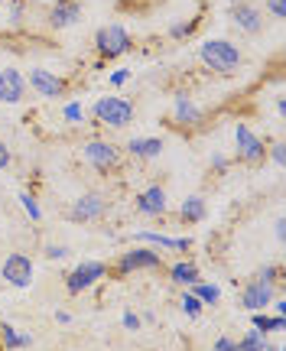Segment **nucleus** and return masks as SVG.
Listing matches in <instances>:
<instances>
[{
    "instance_id": "f257e3e1",
    "label": "nucleus",
    "mask_w": 286,
    "mask_h": 351,
    "mask_svg": "<svg viewBox=\"0 0 286 351\" xmlns=\"http://www.w3.org/2000/svg\"><path fill=\"white\" fill-rule=\"evenodd\" d=\"M199 56H202V62L208 65L212 72H218V75H231L237 65H241V49H237L235 43H228V39H208V43H202Z\"/></svg>"
},
{
    "instance_id": "f03ea898",
    "label": "nucleus",
    "mask_w": 286,
    "mask_h": 351,
    "mask_svg": "<svg viewBox=\"0 0 286 351\" xmlns=\"http://www.w3.org/2000/svg\"><path fill=\"white\" fill-rule=\"evenodd\" d=\"M95 46H98V52L104 59H117V56L130 52L134 39H130V33H127L124 26L111 23V26H101L98 33H95Z\"/></svg>"
},
{
    "instance_id": "7ed1b4c3",
    "label": "nucleus",
    "mask_w": 286,
    "mask_h": 351,
    "mask_svg": "<svg viewBox=\"0 0 286 351\" xmlns=\"http://www.w3.org/2000/svg\"><path fill=\"white\" fill-rule=\"evenodd\" d=\"M95 117L108 127H127L134 121V104L127 98H101L95 104Z\"/></svg>"
},
{
    "instance_id": "20e7f679",
    "label": "nucleus",
    "mask_w": 286,
    "mask_h": 351,
    "mask_svg": "<svg viewBox=\"0 0 286 351\" xmlns=\"http://www.w3.org/2000/svg\"><path fill=\"white\" fill-rule=\"evenodd\" d=\"M82 153H85V160L98 173H114L121 166V150L114 143H108V140H88L85 147H82Z\"/></svg>"
},
{
    "instance_id": "39448f33",
    "label": "nucleus",
    "mask_w": 286,
    "mask_h": 351,
    "mask_svg": "<svg viewBox=\"0 0 286 351\" xmlns=\"http://www.w3.org/2000/svg\"><path fill=\"white\" fill-rule=\"evenodd\" d=\"M163 267V254L160 251H147V247H134L117 257V274L127 276V274H137V270H160Z\"/></svg>"
},
{
    "instance_id": "423d86ee",
    "label": "nucleus",
    "mask_w": 286,
    "mask_h": 351,
    "mask_svg": "<svg viewBox=\"0 0 286 351\" xmlns=\"http://www.w3.org/2000/svg\"><path fill=\"white\" fill-rule=\"evenodd\" d=\"M104 274H108V267H104V263L85 261V263H78L72 274H69L65 287H69V293H82V289H91V287H95V283H98Z\"/></svg>"
},
{
    "instance_id": "0eeeda50",
    "label": "nucleus",
    "mask_w": 286,
    "mask_h": 351,
    "mask_svg": "<svg viewBox=\"0 0 286 351\" xmlns=\"http://www.w3.org/2000/svg\"><path fill=\"white\" fill-rule=\"evenodd\" d=\"M3 280L16 289H26L33 283V263L26 254H10L7 261H3Z\"/></svg>"
},
{
    "instance_id": "6e6552de",
    "label": "nucleus",
    "mask_w": 286,
    "mask_h": 351,
    "mask_svg": "<svg viewBox=\"0 0 286 351\" xmlns=\"http://www.w3.org/2000/svg\"><path fill=\"white\" fill-rule=\"evenodd\" d=\"M29 88L39 91L43 98H62L65 78H59L56 72H46V69H33V72H29Z\"/></svg>"
},
{
    "instance_id": "1a4fd4ad",
    "label": "nucleus",
    "mask_w": 286,
    "mask_h": 351,
    "mask_svg": "<svg viewBox=\"0 0 286 351\" xmlns=\"http://www.w3.org/2000/svg\"><path fill=\"white\" fill-rule=\"evenodd\" d=\"M104 208H108V202L101 199L98 192H88V195H82V199L69 208V218H72V221H95V218L104 215Z\"/></svg>"
},
{
    "instance_id": "9d476101",
    "label": "nucleus",
    "mask_w": 286,
    "mask_h": 351,
    "mask_svg": "<svg viewBox=\"0 0 286 351\" xmlns=\"http://www.w3.org/2000/svg\"><path fill=\"white\" fill-rule=\"evenodd\" d=\"M270 300H274V283H263V280L248 283L244 293H241V306L250 309V313H261L263 306H270Z\"/></svg>"
},
{
    "instance_id": "9b49d317",
    "label": "nucleus",
    "mask_w": 286,
    "mask_h": 351,
    "mask_svg": "<svg viewBox=\"0 0 286 351\" xmlns=\"http://www.w3.org/2000/svg\"><path fill=\"white\" fill-rule=\"evenodd\" d=\"M235 140H237V153H241V160H248V163L263 160V153H267V150H263V143L257 140V134H254L248 124H237Z\"/></svg>"
},
{
    "instance_id": "f8f14e48",
    "label": "nucleus",
    "mask_w": 286,
    "mask_h": 351,
    "mask_svg": "<svg viewBox=\"0 0 286 351\" xmlns=\"http://www.w3.org/2000/svg\"><path fill=\"white\" fill-rule=\"evenodd\" d=\"M26 95V78L16 69H3L0 72V101L3 104H16Z\"/></svg>"
},
{
    "instance_id": "ddd939ff",
    "label": "nucleus",
    "mask_w": 286,
    "mask_h": 351,
    "mask_svg": "<svg viewBox=\"0 0 286 351\" xmlns=\"http://www.w3.org/2000/svg\"><path fill=\"white\" fill-rule=\"evenodd\" d=\"M137 212L147 215V218H160L166 212V192L160 186H150L137 195Z\"/></svg>"
},
{
    "instance_id": "4468645a",
    "label": "nucleus",
    "mask_w": 286,
    "mask_h": 351,
    "mask_svg": "<svg viewBox=\"0 0 286 351\" xmlns=\"http://www.w3.org/2000/svg\"><path fill=\"white\" fill-rule=\"evenodd\" d=\"M78 16H82V7H78L75 0H59L49 13V23L56 26V29H65V26H72Z\"/></svg>"
},
{
    "instance_id": "2eb2a0df",
    "label": "nucleus",
    "mask_w": 286,
    "mask_h": 351,
    "mask_svg": "<svg viewBox=\"0 0 286 351\" xmlns=\"http://www.w3.org/2000/svg\"><path fill=\"white\" fill-rule=\"evenodd\" d=\"M173 117H176V124H182V127H199L202 124V111L186 98V95H176Z\"/></svg>"
},
{
    "instance_id": "dca6fc26",
    "label": "nucleus",
    "mask_w": 286,
    "mask_h": 351,
    "mask_svg": "<svg viewBox=\"0 0 286 351\" xmlns=\"http://www.w3.org/2000/svg\"><path fill=\"white\" fill-rule=\"evenodd\" d=\"M235 23L244 29V33H261V26H263V20H261V10L257 7H250V3H235Z\"/></svg>"
},
{
    "instance_id": "f3484780",
    "label": "nucleus",
    "mask_w": 286,
    "mask_h": 351,
    "mask_svg": "<svg viewBox=\"0 0 286 351\" xmlns=\"http://www.w3.org/2000/svg\"><path fill=\"white\" fill-rule=\"evenodd\" d=\"M169 280H173L176 287H192V283H199V267L195 263H176V267H169Z\"/></svg>"
},
{
    "instance_id": "a211bd4d",
    "label": "nucleus",
    "mask_w": 286,
    "mask_h": 351,
    "mask_svg": "<svg viewBox=\"0 0 286 351\" xmlns=\"http://www.w3.org/2000/svg\"><path fill=\"white\" fill-rule=\"evenodd\" d=\"M137 238L156 244V247H163V251H189V238H163V234H153V231H143V234H137Z\"/></svg>"
},
{
    "instance_id": "6ab92c4d",
    "label": "nucleus",
    "mask_w": 286,
    "mask_h": 351,
    "mask_svg": "<svg viewBox=\"0 0 286 351\" xmlns=\"http://www.w3.org/2000/svg\"><path fill=\"white\" fill-rule=\"evenodd\" d=\"M127 150L134 153V156H140V160H150V156H160L163 140H156V137H150V140H130V143H127Z\"/></svg>"
},
{
    "instance_id": "aec40b11",
    "label": "nucleus",
    "mask_w": 286,
    "mask_h": 351,
    "mask_svg": "<svg viewBox=\"0 0 286 351\" xmlns=\"http://www.w3.org/2000/svg\"><path fill=\"white\" fill-rule=\"evenodd\" d=\"M179 215H182V221H189V225H195V221H202V218H205V202H202L199 195H192V199L182 202V208H179Z\"/></svg>"
},
{
    "instance_id": "412c9836",
    "label": "nucleus",
    "mask_w": 286,
    "mask_h": 351,
    "mask_svg": "<svg viewBox=\"0 0 286 351\" xmlns=\"http://www.w3.org/2000/svg\"><path fill=\"white\" fill-rule=\"evenodd\" d=\"M0 335H3V345H7V348H26V345H33V339H29V335H16V328L10 326V322H3V326H0Z\"/></svg>"
},
{
    "instance_id": "4be33fe9",
    "label": "nucleus",
    "mask_w": 286,
    "mask_h": 351,
    "mask_svg": "<svg viewBox=\"0 0 286 351\" xmlns=\"http://www.w3.org/2000/svg\"><path fill=\"white\" fill-rule=\"evenodd\" d=\"M254 328H257V332H263V335H267L270 328H274V332H283V328H286V319H283V315L270 319V315H263V313H254Z\"/></svg>"
},
{
    "instance_id": "5701e85b",
    "label": "nucleus",
    "mask_w": 286,
    "mask_h": 351,
    "mask_svg": "<svg viewBox=\"0 0 286 351\" xmlns=\"http://www.w3.org/2000/svg\"><path fill=\"white\" fill-rule=\"evenodd\" d=\"M237 348H241V351H267V339H263V332L250 328L248 335L237 341Z\"/></svg>"
},
{
    "instance_id": "b1692460",
    "label": "nucleus",
    "mask_w": 286,
    "mask_h": 351,
    "mask_svg": "<svg viewBox=\"0 0 286 351\" xmlns=\"http://www.w3.org/2000/svg\"><path fill=\"white\" fill-rule=\"evenodd\" d=\"M192 287H195V293H192V296H199L202 302H208V306H212V302H218V296H222V289L215 287H208V283H205V287H199V283H192Z\"/></svg>"
},
{
    "instance_id": "393cba45",
    "label": "nucleus",
    "mask_w": 286,
    "mask_h": 351,
    "mask_svg": "<svg viewBox=\"0 0 286 351\" xmlns=\"http://www.w3.org/2000/svg\"><path fill=\"white\" fill-rule=\"evenodd\" d=\"M179 306H182V313H186V315H192V319H195V315H202V306H205V302H202L199 296H192V293H186Z\"/></svg>"
},
{
    "instance_id": "a878e982",
    "label": "nucleus",
    "mask_w": 286,
    "mask_h": 351,
    "mask_svg": "<svg viewBox=\"0 0 286 351\" xmlns=\"http://www.w3.org/2000/svg\"><path fill=\"white\" fill-rule=\"evenodd\" d=\"M20 202H23V208H26V215H29V218H33V221H39V218H43V212H39V205H36V199H33V195H29V192H23V195H20Z\"/></svg>"
},
{
    "instance_id": "bb28decb",
    "label": "nucleus",
    "mask_w": 286,
    "mask_h": 351,
    "mask_svg": "<svg viewBox=\"0 0 286 351\" xmlns=\"http://www.w3.org/2000/svg\"><path fill=\"white\" fill-rule=\"evenodd\" d=\"M267 7H270V13H274L276 20L286 16V0H267Z\"/></svg>"
},
{
    "instance_id": "cd10ccee",
    "label": "nucleus",
    "mask_w": 286,
    "mask_h": 351,
    "mask_svg": "<svg viewBox=\"0 0 286 351\" xmlns=\"http://www.w3.org/2000/svg\"><path fill=\"white\" fill-rule=\"evenodd\" d=\"M212 351H241V348H237L235 339H218V341L212 345Z\"/></svg>"
},
{
    "instance_id": "c85d7f7f",
    "label": "nucleus",
    "mask_w": 286,
    "mask_h": 351,
    "mask_svg": "<svg viewBox=\"0 0 286 351\" xmlns=\"http://www.w3.org/2000/svg\"><path fill=\"white\" fill-rule=\"evenodd\" d=\"M276 276H280V267H263V270H261L263 283H276Z\"/></svg>"
},
{
    "instance_id": "c756f323",
    "label": "nucleus",
    "mask_w": 286,
    "mask_h": 351,
    "mask_svg": "<svg viewBox=\"0 0 286 351\" xmlns=\"http://www.w3.org/2000/svg\"><path fill=\"white\" fill-rule=\"evenodd\" d=\"M10 147H7V143H3V140H0V169H7V166H10Z\"/></svg>"
},
{
    "instance_id": "7c9ffc66",
    "label": "nucleus",
    "mask_w": 286,
    "mask_h": 351,
    "mask_svg": "<svg viewBox=\"0 0 286 351\" xmlns=\"http://www.w3.org/2000/svg\"><path fill=\"white\" fill-rule=\"evenodd\" d=\"M192 29H195V26H192V23H176L173 29H169V33H173L176 39H179V36H189V33H192Z\"/></svg>"
},
{
    "instance_id": "2f4dec72",
    "label": "nucleus",
    "mask_w": 286,
    "mask_h": 351,
    "mask_svg": "<svg viewBox=\"0 0 286 351\" xmlns=\"http://www.w3.org/2000/svg\"><path fill=\"white\" fill-rule=\"evenodd\" d=\"M286 147H283V143H274V150H270V156H274V163H280V166H283V160H286Z\"/></svg>"
},
{
    "instance_id": "473e14b6",
    "label": "nucleus",
    "mask_w": 286,
    "mask_h": 351,
    "mask_svg": "<svg viewBox=\"0 0 286 351\" xmlns=\"http://www.w3.org/2000/svg\"><path fill=\"white\" fill-rule=\"evenodd\" d=\"M65 117H69V121H82V108H78V104H69V108H65Z\"/></svg>"
},
{
    "instance_id": "72a5a7b5",
    "label": "nucleus",
    "mask_w": 286,
    "mask_h": 351,
    "mask_svg": "<svg viewBox=\"0 0 286 351\" xmlns=\"http://www.w3.org/2000/svg\"><path fill=\"white\" fill-rule=\"evenodd\" d=\"M124 328H134V332H137V328H140V319L134 313H127L124 315Z\"/></svg>"
},
{
    "instance_id": "f704fd0d",
    "label": "nucleus",
    "mask_w": 286,
    "mask_h": 351,
    "mask_svg": "<svg viewBox=\"0 0 286 351\" xmlns=\"http://www.w3.org/2000/svg\"><path fill=\"white\" fill-rule=\"evenodd\" d=\"M46 254H49L52 261H59V257H65L69 251H65V247H56V244H52V247H46Z\"/></svg>"
},
{
    "instance_id": "c9c22d12",
    "label": "nucleus",
    "mask_w": 286,
    "mask_h": 351,
    "mask_svg": "<svg viewBox=\"0 0 286 351\" xmlns=\"http://www.w3.org/2000/svg\"><path fill=\"white\" fill-rule=\"evenodd\" d=\"M111 82H114V85H124V82H127V72H124V69H121V72H114Z\"/></svg>"
},
{
    "instance_id": "e433bc0d",
    "label": "nucleus",
    "mask_w": 286,
    "mask_h": 351,
    "mask_svg": "<svg viewBox=\"0 0 286 351\" xmlns=\"http://www.w3.org/2000/svg\"><path fill=\"white\" fill-rule=\"evenodd\" d=\"M267 351H283V348H276V345H274V348H270V345H267Z\"/></svg>"
}]
</instances>
